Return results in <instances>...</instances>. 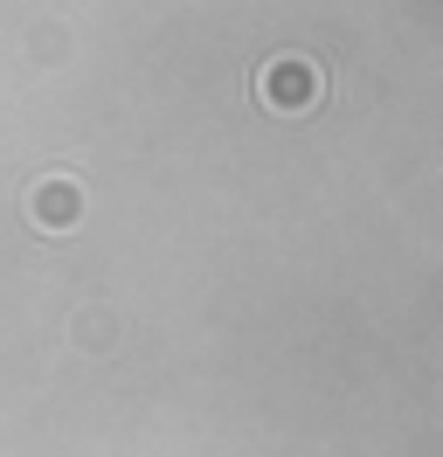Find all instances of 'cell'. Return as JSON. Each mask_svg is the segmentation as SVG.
I'll return each mask as SVG.
<instances>
[{"instance_id": "1", "label": "cell", "mask_w": 443, "mask_h": 457, "mask_svg": "<svg viewBox=\"0 0 443 457\" xmlns=\"http://www.w3.org/2000/svg\"><path fill=\"white\" fill-rule=\"evenodd\" d=\"M319 97V70L305 56H284L263 70V104H284V112H298V104H312Z\"/></svg>"}, {"instance_id": "2", "label": "cell", "mask_w": 443, "mask_h": 457, "mask_svg": "<svg viewBox=\"0 0 443 457\" xmlns=\"http://www.w3.org/2000/svg\"><path fill=\"white\" fill-rule=\"evenodd\" d=\"M77 187H70V180H42V187H35V222H77Z\"/></svg>"}]
</instances>
